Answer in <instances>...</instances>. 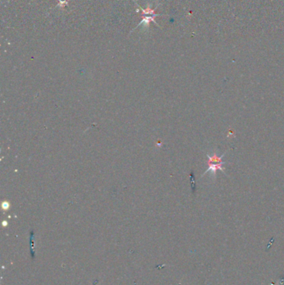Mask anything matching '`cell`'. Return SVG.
<instances>
[{
    "label": "cell",
    "mask_w": 284,
    "mask_h": 285,
    "mask_svg": "<svg viewBox=\"0 0 284 285\" xmlns=\"http://www.w3.org/2000/svg\"><path fill=\"white\" fill-rule=\"evenodd\" d=\"M191 178L192 182V188H193V191H195V183H194V179H193V177H192V173L191 174Z\"/></svg>",
    "instance_id": "4"
},
{
    "label": "cell",
    "mask_w": 284,
    "mask_h": 285,
    "mask_svg": "<svg viewBox=\"0 0 284 285\" xmlns=\"http://www.w3.org/2000/svg\"><path fill=\"white\" fill-rule=\"evenodd\" d=\"M156 16H159V15H153V16H152V17H144L143 18V19H142V21L139 23V26L140 25V24H144L145 26H148L149 25V23L150 22H153L154 23H155V21H154V17H156ZM157 24V23H156Z\"/></svg>",
    "instance_id": "3"
},
{
    "label": "cell",
    "mask_w": 284,
    "mask_h": 285,
    "mask_svg": "<svg viewBox=\"0 0 284 285\" xmlns=\"http://www.w3.org/2000/svg\"><path fill=\"white\" fill-rule=\"evenodd\" d=\"M225 155V153L224 154H223L222 156H220V157H218V155H217V153H216L214 152L213 153V154H207V159H208V161H207V164H221V163H223V156Z\"/></svg>",
    "instance_id": "2"
},
{
    "label": "cell",
    "mask_w": 284,
    "mask_h": 285,
    "mask_svg": "<svg viewBox=\"0 0 284 285\" xmlns=\"http://www.w3.org/2000/svg\"><path fill=\"white\" fill-rule=\"evenodd\" d=\"M59 2H61L60 5H63V3L67 4V0H59Z\"/></svg>",
    "instance_id": "5"
},
{
    "label": "cell",
    "mask_w": 284,
    "mask_h": 285,
    "mask_svg": "<svg viewBox=\"0 0 284 285\" xmlns=\"http://www.w3.org/2000/svg\"><path fill=\"white\" fill-rule=\"evenodd\" d=\"M226 163H221V164H208V169L204 173V174L206 173L207 172H211L213 176L216 175V173H217V170L219 169L221 170L222 172L224 173V168H223V165H224Z\"/></svg>",
    "instance_id": "1"
}]
</instances>
